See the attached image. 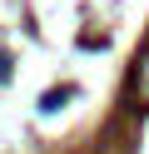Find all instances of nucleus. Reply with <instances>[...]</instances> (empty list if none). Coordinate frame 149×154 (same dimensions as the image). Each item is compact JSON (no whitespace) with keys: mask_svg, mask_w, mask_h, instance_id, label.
<instances>
[{"mask_svg":"<svg viewBox=\"0 0 149 154\" xmlns=\"http://www.w3.org/2000/svg\"><path fill=\"white\" fill-rule=\"evenodd\" d=\"M134 94H139V100H149V55L139 60V70H134Z\"/></svg>","mask_w":149,"mask_h":154,"instance_id":"1","label":"nucleus"}]
</instances>
